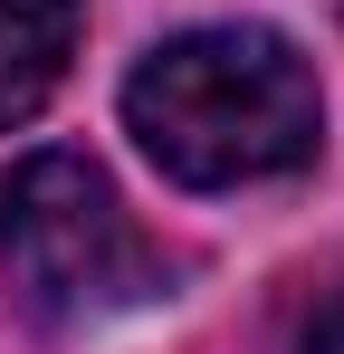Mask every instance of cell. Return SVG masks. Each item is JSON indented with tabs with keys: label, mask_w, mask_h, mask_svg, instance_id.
Wrapping results in <instances>:
<instances>
[{
	"label": "cell",
	"mask_w": 344,
	"mask_h": 354,
	"mask_svg": "<svg viewBox=\"0 0 344 354\" xmlns=\"http://www.w3.org/2000/svg\"><path fill=\"white\" fill-rule=\"evenodd\" d=\"M278 354H344V278H335V288H316V297H296Z\"/></svg>",
	"instance_id": "277c9868"
},
{
	"label": "cell",
	"mask_w": 344,
	"mask_h": 354,
	"mask_svg": "<svg viewBox=\"0 0 344 354\" xmlns=\"http://www.w3.org/2000/svg\"><path fill=\"white\" fill-rule=\"evenodd\" d=\"M124 124L134 144L191 192H239V182H278L316 163V67L296 58V39L258 19L220 29H182L124 77Z\"/></svg>",
	"instance_id": "6da1fadb"
},
{
	"label": "cell",
	"mask_w": 344,
	"mask_h": 354,
	"mask_svg": "<svg viewBox=\"0 0 344 354\" xmlns=\"http://www.w3.org/2000/svg\"><path fill=\"white\" fill-rule=\"evenodd\" d=\"M0 268L29 316L86 326L124 316L144 297H163V249L134 230V211L115 201V182L86 153H29L0 192Z\"/></svg>",
	"instance_id": "7a4b0ae2"
},
{
	"label": "cell",
	"mask_w": 344,
	"mask_h": 354,
	"mask_svg": "<svg viewBox=\"0 0 344 354\" xmlns=\"http://www.w3.org/2000/svg\"><path fill=\"white\" fill-rule=\"evenodd\" d=\"M335 10H344V0H335Z\"/></svg>",
	"instance_id": "5b68a950"
},
{
	"label": "cell",
	"mask_w": 344,
	"mask_h": 354,
	"mask_svg": "<svg viewBox=\"0 0 344 354\" xmlns=\"http://www.w3.org/2000/svg\"><path fill=\"white\" fill-rule=\"evenodd\" d=\"M77 0H0V134L29 124L77 58Z\"/></svg>",
	"instance_id": "3957f363"
}]
</instances>
